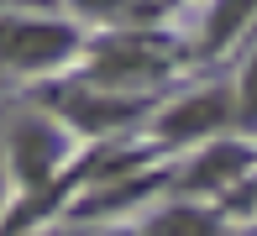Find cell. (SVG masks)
Masks as SVG:
<instances>
[{"instance_id": "obj_9", "label": "cell", "mask_w": 257, "mask_h": 236, "mask_svg": "<svg viewBox=\"0 0 257 236\" xmlns=\"http://www.w3.org/2000/svg\"><path fill=\"white\" fill-rule=\"evenodd\" d=\"M74 11L95 21H115V16H132V0H74Z\"/></svg>"}, {"instance_id": "obj_8", "label": "cell", "mask_w": 257, "mask_h": 236, "mask_svg": "<svg viewBox=\"0 0 257 236\" xmlns=\"http://www.w3.org/2000/svg\"><path fill=\"white\" fill-rule=\"evenodd\" d=\"M147 236H220V220L205 210H163Z\"/></svg>"}, {"instance_id": "obj_4", "label": "cell", "mask_w": 257, "mask_h": 236, "mask_svg": "<svg viewBox=\"0 0 257 236\" xmlns=\"http://www.w3.org/2000/svg\"><path fill=\"white\" fill-rule=\"evenodd\" d=\"M231 115H241V105H231V89H200V94H189V100L168 105L158 115V137L163 142H194V137L220 132Z\"/></svg>"}, {"instance_id": "obj_11", "label": "cell", "mask_w": 257, "mask_h": 236, "mask_svg": "<svg viewBox=\"0 0 257 236\" xmlns=\"http://www.w3.org/2000/svg\"><path fill=\"white\" fill-rule=\"evenodd\" d=\"M137 6H142V16H153V11H163V6H173V0H132V21H137Z\"/></svg>"}, {"instance_id": "obj_10", "label": "cell", "mask_w": 257, "mask_h": 236, "mask_svg": "<svg viewBox=\"0 0 257 236\" xmlns=\"http://www.w3.org/2000/svg\"><path fill=\"white\" fill-rule=\"evenodd\" d=\"M241 126H257V58L247 63V74H241Z\"/></svg>"}, {"instance_id": "obj_3", "label": "cell", "mask_w": 257, "mask_h": 236, "mask_svg": "<svg viewBox=\"0 0 257 236\" xmlns=\"http://www.w3.org/2000/svg\"><path fill=\"white\" fill-rule=\"evenodd\" d=\"M6 152H11V173L27 189H42L53 179V168L68 158V142H63V132H58L53 121L27 115V121H16L6 132Z\"/></svg>"}, {"instance_id": "obj_1", "label": "cell", "mask_w": 257, "mask_h": 236, "mask_svg": "<svg viewBox=\"0 0 257 236\" xmlns=\"http://www.w3.org/2000/svg\"><path fill=\"white\" fill-rule=\"evenodd\" d=\"M173 68V47L158 37H110L89 53V79L95 89H137V84H153Z\"/></svg>"}, {"instance_id": "obj_5", "label": "cell", "mask_w": 257, "mask_h": 236, "mask_svg": "<svg viewBox=\"0 0 257 236\" xmlns=\"http://www.w3.org/2000/svg\"><path fill=\"white\" fill-rule=\"evenodd\" d=\"M53 105L79 132H115L137 115V100H121L110 89H84V84H63V94H53Z\"/></svg>"}, {"instance_id": "obj_7", "label": "cell", "mask_w": 257, "mask_h": 236, "mask_svg": "<svg viewBox=\"0 0 257 236\" xmlns=\"http://www.w3.org/2000/svg\"><path fill=\"white\" fill-rule=\"evenodd\" d=\"M247 16H257V0H215V11L205 21V47H226L247 27Z\"/></svg>"}, {"instance_id": "obj_2", "label": "cell", "mask_w": 257, "mask_h": 236, "mask_svg": "<svg viewBox=\"0 0 257 236\" xmlns=\"http://www.w3.org/2000/svg\"><path fill=\"white\" fill-rule=\"evenodd\" d=\"M79 47V32L63 21H42V16H0V63L37 74V68L63 63Z\"/></svg>"}, {"instance_id": "obj_6", "label": "cell", "mask_w": 257, "mask_h": 236, "mask_svg": "<svg viewBox=\"0 0 257 236\" xmlns=\"http://www.w3.org/2000/svg\"><path fill=\"white\" fill-rule=\"evenodd\" d=\"M236 168H247V147H236V142H226V147H215V152H205L200 163L189 168V189H215V184H226V179H236Z\"/></svg>"}, {"instance_id": "obj_13", "label": "cell", "mask_w": 257, "mask_h": 236, "mask_svg": "<svg viewBox=\"0 0 257 236\" xmlns=\"http://www.w3.org/2000/svg\"><path fill=\"white\" fill-rule=\"evenodd\" d=\"M58 236H79V231H58Z\"/></svg>"}, {"instance_id": "obj_14", "label": "cell", "mask_w": 257, "mask_h": 236, "mask_svg": "<svg viewBox=\"0 0 257 236\" xmlns=\"http://www.w3.org/2000/svg\"><path fill=\"white\" fill-rule=\"evenodd\" d=\"M0 11H6V0H0Z\"/></svg>"}, {"instance_id": "obj_12", "label": "cell", "mask_w": 257, "mask_h": 236, "mask_svg": "<svg viewBox=\"0 0 257 236\" xmlns=\"http://www.w3.org/2000/svg\"><path fill=\"white\" fill-rule=\"evenodd\" d=\"M0 199H6V168H0Z\"/></svg>"}]
</instances>
